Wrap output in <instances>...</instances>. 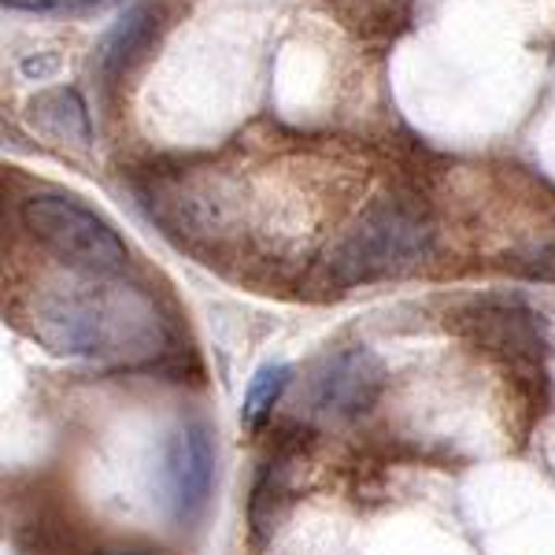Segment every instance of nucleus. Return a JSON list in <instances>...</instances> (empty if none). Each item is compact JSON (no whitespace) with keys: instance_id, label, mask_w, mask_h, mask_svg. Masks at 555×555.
I'll return each mask as SVG.
<instances>
[{"instance_id":"1","label":"nucleus","mask_w":555,"mask_h":555,"mask_svg":"<svg viewBox=\"0 0 555 555\" xmlns=\"http://www.w3.org/2000/svg\"><path fill=\"white\" fill-rule=\"evenodd\" d=\"M30 334L78 360H149L167 345L159 304L119 278L49 285L30 300Z\"/></svg>"},{"instance_id":"2","label":"nucleus","mask_w":555,"mask_h":555,"mask_svg":"<svg viewBox=\"0 0 555 555\" xmlns=\"http://www.w3.org/2000/svg\"><path fill=\"white\" fill-rule=\"evenodd\" d=\"M437 230L426 204L408 193H382L356 215L326 256V282L334 289L385 282L415 271L434 256Z\"/></svg>"},{"instance_id":"3","label":"nucleus","mask_w":555,"mask_h":555,"mask_svg":"<svg viewBox=\"0 0 555 555\" xmlns=\"http://www.w3.org/2000/svg\"><path fill=\"white\" fill-rule=\"evenodd\" d=\"M23 227L44 253H52L78 278H122L130 248L93 208L64 193H34L23 201Z\"/></svg>"},{"instance_id":"4","label":"nucleus","mask_w":555,"mask_h":555,"mask_svg":"<svg viewBox=\"0 0 555 555\" xmlns=\"http://www.w3.org/2000/svg\"><path fill=\"white\" fill-rule=\"evenodd\" d=\"M463 334L470 337V345L486 348L504 371L526 382L544 378V360H548L544 326L518 304H486V308L467 311Z\"/></svg>"},{"instance_id":"5","label":"nucleus","mask_w":555,"mask_h":555,"mask_svg":"<svg viewBox=\"0 0 555 555\" xmlns=\"http://www.w3.org/2000/svg\"><path fill=\"white\" fill-rule=\"evenodd\" d=\"M385 385V366L371 348H348V352L326 356L308 385L304 400L322 418H356L374 408Z\"/></svg>"},{"instance_id":"6","label":"nucleus","mask_w":555,"mask_h":555,"mask_svg":"<svg viewBox=\"0 0 555 555\" xmlns=\"http://www.w3.org/2000/svg\"><path fill=\"white\" fill-rule=\"evenodd\" d=\"M167 504L178 526H193L208 512L211 481H215V444L204 423L178 426L167 441Z\"/></svg>"},{"instance_id":"7","label":"nucleus","mask_w":555,"mask_h":555,"mask_svg":"<svg viewBox=\"0 0 555 555\" xmlns=\"http://www.w3.org/2000/svg\"><path fill=\"white\" fill-rule=\"evenodd\" d=\"M159 26H164V12H159V4H152V0L133 4L130 12L112 26V34H107L101 44V56H96V75H101L104 86L127 82L130 70L149 56Z\"/></svg>"},{"instance_id":"8","label":"nucleus","mask_w":555,"mask_h":555,"mask_svg":"<svg viewBox=\"0 0 555 555\" xmlns=\"http://www.w3.org/2000/svg\"><path fill=\"white\" fill-rule=\"evenodd\" d=\"M30 122L38 127V133L56 141V145H70V149L93 145V127H89L86 101L78 96V89H70V86L44 89V93L34 96Z\"/></svg>"},{"instance_id":"9","label":"nucleus","mask_w":555,"mask_h":555,"mask_svg":"<svg viewBox=\"0 0 555 555\" xmlns=\"http://www.w3.org/2000/svg\"><path fill=\"white\" fill-rule=\"evenodd\" d=\"M293 382V366L289 363H267L259 366L253 374V382H248L245 389V404H241V423L248 429H259L271 418L274 404L282 400V392L289 389Z\"/></svg>"},{"instance_id":"10","label":"nucleus","mask_w":555,"mask_h":555,"mask_svg":"<svg viewBox=\"0 0 555 555\" xmlns=\"http://www.w3.org/2000/svg\"><path fill=\"white\" fill-rule=\"evenodd\" d=\"M8 8L15 12H70V15H82L93 12V8L107 4V0H4Z\"/></svg>"}]
</instances>
